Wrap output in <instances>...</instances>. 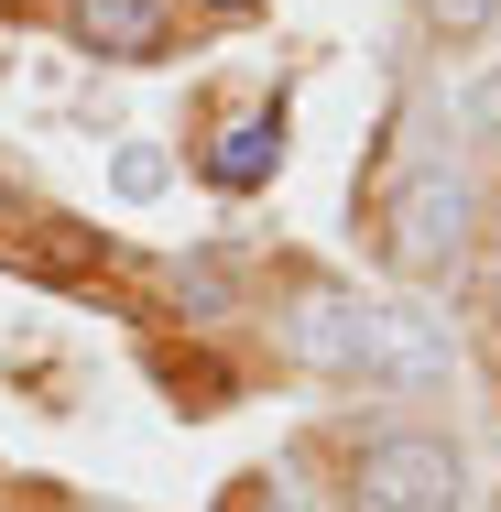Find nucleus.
I'll return each mask as SVG.
<instances>
[{"label": "nucleus", "mask_w": 501, "mask_h": 512, "mask_svg": "<svg viewBox=\"0 0 501 512\" xmlns=\"http://www.w3.org/2000/svg\"><path fill=\"white\" fill-rule=\"evenodd\" d=\"M480 120H491V131H501V77H491V88H480Z\"/></svg>", "instance_id": "8"}, {"label": "nucleus", "mask_w": 501, "mask_h": 512, "mask_svg": "<svg viewBox=\"0 0 501 512\" xmlns=\"http://www.w3.org/2000/svg\"><path fill=\"white\" fill-rule=\"evenodd\" d=\"M77 33H88L99 55H153V44H164V11H153V0H77Z\"/></svg>", "instance_id": "4"}, {"label": "nucleus", "mask_w": 501, "mask_h": 512, "mask_svg": "<svg viewBox=\"0 0 501 512\" xmlns=\"http://www.w3.org/2000/svg\"><path fill=\"white\" fill-rule=\"evenodd\" d=\"M273 142H284V131H273V109H262V120H229V142L207 153V175H218V186H262Z\"/></svg>", "instance_id": "5"}, {"label": "nucleus", "mask_w": 501, "mask_h": 512, "mask_svg": "<svg viewBox=\"0 0 501 512\" xmlns=\"http://www.w3.org/2000/svg\"><path fill=\"white\" fill-rule=\"evenodd\" d=\"M469 502V469L447 436H371L360 469H349V512H458Z\"/></svg>", "instance_id": "2"}, {"label": "nucleus", "mask_w": 501, "mask_h": 512, "mask_svg": "<svg viewBox=\"0 0 501 512\" xmlns=\"http://www.w3.org/2000/svg\"><path fill=\"white\" fill-rule=\"evenodd\" d=\"M469 175L458 164H414L393 186V207H382V240H393L403 273H447V262H469Z\"/></svg>", "instance_id": "3"}, {"label": "nucleus", "mask_w": 501, "mask_h": 512, "mask_svg": "<svg viewBox=\"0 0 501 512\" xmlns=\"http://www.w3.org/2000/svg\"><path fill=\"white\" fill-rule=\"evenodd\" d=\"M480 360L501 371V251L480 262Z\"/></svg>", "instance_id": "7"}, {"label": "nucleus", "mask_w": 501, "mask_h": 512, "mask_svg": "<svg viewBox=\"0 0 501 512\" xmlns=\"http://www.w3.org/2000/svg\"><path fill=\"white\" fill-rule=\"evenodd\" d=\"M218 11H251V0H218Z\"/></svg>", "instance_id": "9"}, {"label": "nucleus", "mask_w": 501, "mask_h": 512, "mask_svg": "<svg viewBox=\"0 0 501 512\" xmlns=\"http://www.w3.org/2000/svg\"><path fill=\"white\" fill-rule=\"evenodd\" d=\"M295 349H305V360H327V371H349V382H403V393L447 371V338H436L425 316L360 306V295H305Z\"/></svg>", "instance_id": "1"}, {"label": "nucleus", "mask_w": 501, "mask_h": 512, "mask_svg": "<svg viewBox=\"0 0 501 512\" xmlns=\"http://www.w3.org/2000/svg\"><path fill=\"white\" fill-rule=\"evenodd\" d=\"M414 11H425V33H447V44H480L501 22V0H414Z\"/></svg>", "instance_id": "6"}]
</instances>
